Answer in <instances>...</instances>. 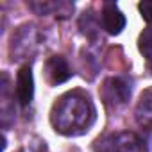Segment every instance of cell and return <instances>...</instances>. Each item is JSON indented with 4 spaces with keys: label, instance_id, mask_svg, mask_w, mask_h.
<instances>
[{
    "label": "cell",
    "instance_id": "obj_1",
    "mask_svg": "<svg viewBox=\"0 0 152 152\" xmlns=\"http://www.w3.org/2000/svg\"><path fill=\"white\" fill-rule=\"evenodd\" d=\"M99 152H141L140 140L129 132L113 134L99 145Z\"/></svg>",
    "mask_w": 152,
    "mask_h": 152
},
{
    "label": "cell",
    "instance_id": "obj_2",
    "mask_svg": "<svg viewBox=\"0 0 152 152\" xmlns=\"http://www.w3.org/2000/svg\"><path fill=\"white\" fill-rule=\"evenodd\" d=\"M34 95V79H32V70L29 64L22 66L16 75V97L22 106H29Z\"/></svg>",
    "mask_w": 152,
    "mask_h": 152
},
{
    "label": "cell",
    "instance_id": "obj_3",
    "mask_svg": "<svg viewBox=\"0 0 152 152\" xmlns=\"http://www.w3.org/2000/svg\"><path fill=\"white\" fill-rule=\"evenodd\" d=\"M102 23H104V29H106L109 34L116 36V34H120V32L124 31V27H125V16H124V13L118 9L116 4L106 2L104 7H102Z\"/></svg>",
    "mask_w": 152,
    "mask_h": 152
},
{
    "label": "cell",
    "instance_id": "obj_4",
    "mask_svg": "<svg viewBox=\"0 0 152 152\" xmlns=\"http://www.w3.org/2000/svg\"><path fill=\"white\" fill-rule=\"evenodd\" d=\"M47 75H48L52 84H61V83H64L72 77V70H70L64 57L54 56L47 63Z\"/></svg>",
    "mask_w": 152,
    "mask_h": 152
},
{
    "label": "cell",
    "instance_id": "obj_5",
    "mask_svg": "<svg viewBox=\"0 0 152 152\" xmlns=\"http://www.w3.org/2000/svg\"><path fill=\"white\" fill-rule=\"evenodd\" d=\"M138 48L147 59H152V27L143 29V32L140 34V39H138Z\"/></svg>",
    "mask_w": 152,
    "mask_h": 152
},
{
    "label": "cell",
    "instance_id": "obj_6",
    "mask_svg": "<svg viewBox=\"0 0 152 152\" xmlns=\"http://www.w3.org/2000/svg\"><path fill=\"white\" fill-rule=\"evenodd\" d=\"M140 13L143 16L145 22L152 23V0H143V2H140Z\"/></svg>",
    "mask_w": 152,
    "mask_h": 152
}]
</instances>
